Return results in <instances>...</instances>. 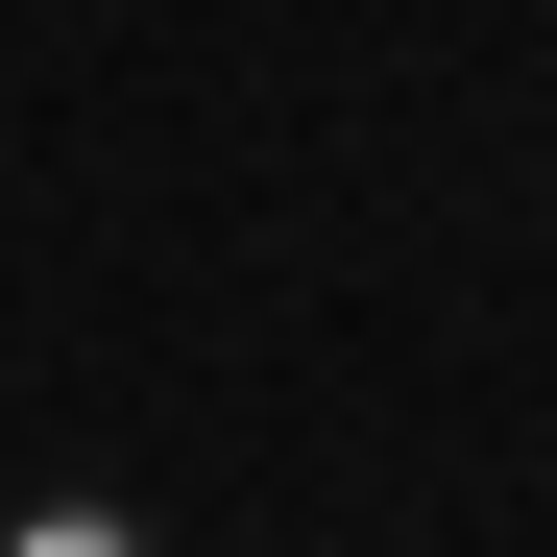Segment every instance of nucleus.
Segmentation results:
<instances>
[{
	"instance_id": "obj_1",
	"label": "nucleus",
	"mask_w": 557,
	"mask_h": 557,
	"mask_svg": "<svg viewBox=\"0 0 557 557\" xmlns=\"http://www.w3.org/2000/svg\"><path fill=\"white\" fill-rule=\"evenodd\" d=\"M0 557H146V509H98V485H73V509H0Z\"/></svg>"
}]
</instances>
